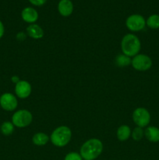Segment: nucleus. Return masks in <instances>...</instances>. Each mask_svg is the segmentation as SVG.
I'll list each match as a JSON object with an SVG mask.
<instances>
[{
	"instance_id": "20e7f679",
	"label": "nucleus",
	"mask_w": 159,
	"mask_h": 160,
	"mask_svg": "<svg viewBox=\"0 0 159 160\" xmlns=\"http://www.w3.org/2000/svg\"><path fill=\"white\" fill-rule=\"evenodd\" d=\"M33 115L27 109H20L16 111L12 117V123L18 128H24L32 123Z\"/></svg>"
},
{
	"instance_id": "4be33fe9",
	"label": "nucleus",
	"mask_w": 159,
	"mask_h": 160,
	"mask_svg": "<svg viewBox=\"0 0 159 160\" xmlns=\"http://www.w3.org/2000/svg\"><path fill=\"white\" fill-rule=\"evenodd\" d=\"M26 37H27V34H25V33L23 32V31H20V32L17 33V39L18 41H20V42L24 41L25 39L26 38Z\"/></svg>"
},
{
	"instance_id": "a211bd4d",
	"label": "nucleus",
	"mask_w": 159,
	"mask_h": 160,
	"mask_svg": "<svg viewBox=\"0 0 159 160\" xmlns=\"http://www.w3.org/2000/svg\"><path fill=\"white\" fill-rule=\"evenodd\" d=\"M146 25L151 29H158L159 28V15L153 14L151 15L146 20Z\"/></svg>"
},
{
	"instance_id": "1a4fd4ad",
	"label": "nucleus",
	"mask_w": 159,
	"mask_h": 160,
	"mask_svg": "<svg viewBox=\"0 0 159 160\" xmlns=\"http://www.w3.org/2000/svg\"><path fill=\"white\" fill-rule=\"evenodd\" d=\"M31 92L32 87L28 81L20 80L17 84H15V94L19 98H27L31 95Z\"/></svg>"
},
{
	"instance_id": "6e6552de",
	"label": "nucleus",
	"mask_w": 159,
	"mask_h": 160,
	"mask_svg": "<svg viewBox=\"0 0 159 160\" xmlns=\"http://www.w3.org/2000/svg\"><path fill=\"white\" fill-rule=\"evenodd\" d=\"M18 106V100L13 94L6 92L0 96V106L8 112L14 111Z\"/></svg>"
},
{
	"instance_id": "423d86ee",
	"label": "nucleus",
	"mask_w": 159,
	"mask_h": 160,
	"mask_svg": "<svg viewBox=\"0 0 159 160\" xmlns=\"http://www.w3.org/2000/svg\"><path fill=\"white\" fill-rule=\"evenodd\" d=\"M126 26L132 32H138L145 28L146 20L142 15L132 14L126 19Z\"/></svg>"
},
{
	"instance_id": "412c9836",
	"label": "nucleus",
	"mask_w": 159,
	"mask_h": 160,
	"mask_svg": "<svg viewBox=\"0 0 159 160\" xmlns=\"http://www.w3.org/2000/svg\"><path fill=\"white\" fill-rule=\"evenodd\" d=\"M28 1L36 6H41L47 2V0H28Z\"/></svg>"
},
{
	"instance_id": "4468645a",
	"label": "nucleus",
	"mask_w": 159,
	"mask_h": 160,
	"mask_svg": "<svg viewBox=\"0 0 159 160\" xmlns=\"http://www.w3.org/2000/svg\"><path fill=\"white\" fill-rule=\"evenodd\" d=\"M50 141V136L43 132L36 133L32 137V142L37 146H44Z\"/></svg>"
},
{
	"instance_id": "f03ea898",
	"label": "nucleus",
	"mask_w": 159,
	"mask_h": 160,
	"mask_svg": "<svg viewBox=\"0 0 159 160\" xmlns=\"http://www.w3.org/2000/svg\"><path fill=\"white\" fill-rule=\"evenodd\" d=\"M140 48H141L140 41L135 34H127L122 39L121 49L123 54L132 58L139 54Z\"/></svg>"
},
{
	"instance_id": "aec40b11",
	"label": "nucleus",
	"mask_w": 159,
	"mask_h": 160,
	"mask_svg": "<svg viewBox=\"0 0 159 160\" xmlns=\"http://www.w3.org/2000/svg\"><path fill=\"white\" fill-rule=\"evenodd\" d=\"M64 160H83V158L80 153L76 152H72L68 153L65 156Z\"/></svg>"
},
{
	"instance_id": "9d476101",
	"label": "nucleus",
	"mask_w": 159,
	"mask_h": 160,
	"mask_svg": "<svg viewBox=\"0 0 159 160\" xmlns=\"http://www.w3.org/2000/svg\"><path fill=\"white\" fill-rule=\"evenodd\" d=\"M21 17L23 21L32 24V23H35L36 21L38 20L39 15L37 11L34 8L28 6V7H25L22 10Z\"/></svg>"
},
{
	"instance_id": "f3484780",
	"label": "nucleus",
	"mask_w": 159,
	"mask_h": 160,
	"mask_svg": "<svg viewBox=\"0 0 159 160\" xmlns=\"http://www.w3.org/2000/svg\"><path fill=\"white\" fill-rule=\"evenodd\" d=\"M14 128H15V126L12 124V122L6 121L2 123V124L1 125L0 130H1V132L3 135L9 136L13 133Z\"/></svg>"
},
{
	"instance_id": "f257e3e1",
	"label": "nucleus",
	"mask_w": 159,
	"mask_h": 160,
	"mask_svg": "<svg viewBox=\"0 0 159 160\" xmlns=\"http://www.w3.org/2000/svg\"><path fill=\"white\" fill-rule=\"evenodd\" d=\"M103 143L98 138H90L84 142L80 150V154L84 160L96 159L103 152Z\"/></svg>"
},
{
	"instance_id": "dca6fc26",
	"label": "nucleus",
	"mask_w": 159,
	"mask_h": 160,
	"mask_svg": "<svg viewBox=\"0 0 159 160\" xmlns=\"http://www.w3.org/2000/svg\"><path fill=\"white\" fill-rule=\"evenodd\" d=\"M131 62H132V59H131L130 57L126 56L124 54H119L115 57V65L117 67H120V68H124V67H128L131 64Z\"/></svg>"
},
{
	"instance_id": "0eeeda50",
	"label": "nucleus",
	"mask_w": 159,
	"mask_h": 160,
	"mask_svg": "<svg viewBox=\"0 0 159 160\" xmlns=\"http://www.w3.org/2000/svg\"><path fill=\"white\" fill-rule=\"evenodd\" d=\"M131 65L138 71H147L152 67V60L145 54H138L132 57Z\"/></svg>"
},
{
	"instance_id": "9b49d317",
	"label": "nucleus",
	"mask_w": 159,
	"mask_h": 160,
	"mask_svg": "<svg viewBox=\"0 0 159 160\" xmlns=\"http://www.w3.org/2000/svg\"><path fill=\"white\" fill-rule=\"evenodd\" d=\"M73 3L71 0H60L58 3V11L64 17H70L73 12Z\"/></svg>"
},
{
	"instance_id": "39448f33",
	"label": "nucleus",
	"mask_w": 159,
	"mask_h": 160,
	"mask_svg": "<svg viewBox=\"0 0 159 160\" xmlns=\"http://www.w3.org/2000/svg\"><path fill=\"white\" fill-rule=\"evenodd\" d=\"M132 120L137 127L145 128L148 126L151 122V114L149 111L143 107H139L136 109L132 112Z\"/></svg>"
},
{
	"instance_id": "5701e85b",
	"label": "nucleus",
	"mask_w": 159,
	"mask_h": 160,
	"mask_svg": "<svg viewBox=\"0 0 159 160\" xmlns=\"http://www.w3.org/2000/svg\"><path fill=\"white\" fill-rule=\"evenodd\" d=\"M4 33H5L4 25H3L2 22L0 20V39L3 37V35H4Z\"/></svg>"
},
{
	"instance_id": "6ab92c4d",
	"label": "nucleus",
	"mask_w": 159,
	"mask_h": 160,
	"mask_svg": "<svg viewBox=\"0 0 159 160\" xmlns=\"http://www.w3.org/2000/svg\"><path fill=\"white\" fill-rule=\"evenodd\" d=\"M143 135H144V131L143 130V128H140V127L135 128L131 132V137L136 142H139L141 140Z\"/></svg>"
},
{
	"instance_id": "b1692460",
	"label": "nucleus",
	"mask_w": 159,
	"mask_h": 160,
	"mask_svg": "<svg viewBox=\"0 0 159 160\" xmlns=\"http://www.w3.org/2000/svg\"><path fill=\"white\" fill-rule=\"evenodd\" d=\"M11 81H12V83H14V84H16L20 81V79L18 76H17V75H14V76H12V78H11Z\"/></svg>"
},
{
	"instance_id": "2eb2a0df",
	"label": "nucleus",
	"mask_w": 159,
	"mask_h": 160,
	"mask_svg": "<svg viewBox=\"0 0 159 160\" xmlns=\"http://www.w3.org/2000/svg\"><path fill=\"white\" fill-rule=\"evenodd\" d=\"M131 132H132V131L128 125H121L117 130V138L120 142H125L131 137Z\"/></svg>"
},
{
	"instance_id": "ddd939ff",
	"label": "nucleus",
	"mask_w": 159,
	"mask_h": 160,
	"mask_svg": "<svg viewBox=\"0 0 159 160\" xmlns=\"http://www.w3.org/2000/svg\"><path fill=\"white\" fill-rule=\"evenodd\" d=\"M144 135L149 142L157 143L159 142V128L150 126L144 131Z\"/></svg>"
},
{
	"instance_id": "7ed1b4c3",
	"label": "nucleus",
	"mask_w": 159,
	"mask_h": 160,
	"mask_svg": "<svg viewBox=\"0 0 159 160\" xmlns=\"http://www.w3.org/2000/svg\"><path fill=\"white\" fill-rule=\"evenodd\" d=\"M72 138V131L67 126L56 128L50 135V141L53 145L62 148L68 145Z\"/></svg>"
},
{
	"instance_id": "f8f14e48",
	"label": "nucleus",
	"mask_w": 159,
	"mask_h": 160,
	"mask_svg": "<svg viewBox=\"0 0 159 160\" xmlns=\"http://www.w3.org/2000/svg\"><path fill=\"white\" fill-rule=\"evenodd\" d=\"M26 34L30 38L35 40L42 38L44 37V31L40 25L37 23H32L29 24L26 28Z\"/></svg>"
}]
</instances>
